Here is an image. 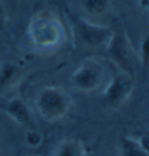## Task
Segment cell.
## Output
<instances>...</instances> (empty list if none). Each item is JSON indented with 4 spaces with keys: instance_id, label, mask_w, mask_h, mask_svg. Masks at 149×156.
I'll list each match as a JSON object with an SVG mask.
<instances>
[{
    "instance_id": "cell-11",
    "label": "cell",
    "mask_w": 149,
    "mask_h": 156,
    "mask_svg": "<svg viewBox=\"0 0 149 156\" xmlns=\"http://www.w3.org/2000/svg\"><path fill=\"white\" fill-rule=\"evenodd\" d=\"M83 11L92 18L103 16L112 7L111 0H80Z\"/></svg>"
},
{
    "instance_id": "cell-3",
    "label": "cell",
    "mask_w": 149,
    "mask_h": 156,
    "mask_svg": "<svg viewBox=\"0 0 149 156\" xmlns=\"http://www.w3.org/2000/svg\"><path fill=\"white\" fill-rule=\"evenodd\" d=\"M105 78L106 68L104 63L98 58H89L72 72L70 82L75 90L90 93L103 86Z\"/></svg>"
},
{
    "instance_id": "cell-2",
    "label": "cell",
    "mask_w": 149,
    "mask_h": 156,
    "mask_svg": "<svg viewBox=\"0 0 149 156\" xmlns=\"http://www.w3.org/2000/svg\"><path fill=\"white\" fill-rule=\"evenodd\" d=\"M35 107L40 117L49 122H56L68 115L72 107L70 93L59 86H45L35 99Z\"/></svg>"
},
{
    "instance_id": "cell-4",
    "label": "cell",
    "mask_w": 149,
    "mask_h": 156,
    "mask_svg": "<svg viewBox=\"0 0 149 156\" xmlns=\"http://www.w3.org/2000/svg\"><path fill=\"white\" fill-rule=\"evenodd\" d=\"M135 89L134 75L120 71L104 90V100L111 108H120L130 99Z\"/></svg>"
},
{
    "instance_id": "cell-15",
    "label": "cell",
    "mask_w": 149,
    "mask_h": 156,
    "mask_svg": "<svg viewBox=\"0 0 149 156\" xmlns=\"http://www.w3.org/2000/svg\"><path fill=\"white\" fill-rule=\"evenodd\" d=\"M32 156H39V155H32Z\"/></svg>"
},
{
    "instance_id": "cell-6",
    "label": "cell",
    "mask_w": 149,
    "mask_h": 156,
    "mask_svg": "<svg viewBox=\"0 0 149 156\" xmlns=\"http://www.w3.org/2000/svg\"><path fill=\"white\" fill-rule=\"evenodd\" d=\"M75 29L79 41L87 48L97 49L106 47L113 35V30L106 26L93 23L85 19L75 21Z\"/></svg>"
},
{
    "instance_id": "cell-8",
    "label": "cell",
    "mask_w": 149,
    "mask_h": 156,
    "mask_svg": "<svg viewBox=\"0 0 149 156\" xmlns=\"http://www.w3.org/2000/svg\"><path fill=\"white\" fill-rule=\"evenodd\" d=\"M119 154L120 156H149L147 136H121L119 140Z\"/></svg>"
},
{
    "instance_id": "cell-5",
    "label": "cell",
    "mask_w": 149,
    "mask_h": 156,
    "mask_svg": "<svg viewBox=\"0 0 149 156\" xmlns=\"http://www.w3.org/2000/svg\"><path fill=\"white\" fill-rule=\"evenodd\" d=\"M106 51L111 61L123 72L134 75V51L127 34L114 33L106 46Z\"/></svg>"
},
{
    "instance_id": "cell-12",
    "label": "cell",
    "mask_w": 149,
    "mask_h": 156,
    "mask_svg": "<svg viewBox=\"0 0 149 156\" xmlns=\"http://www.w3.org/2000/svg\"><path fill=\"white\" fill-rule=\"evenodd\" d=\"M147 48H148V37L144 36L140 42V48H139V61L143 68H147Z\"/></svg>"
},
{
    "instance_id": "cell-9",
    "label": "cell",
    "mask_w": 149,
    "mask_h": 156,
    "mask_svg": "<svg viewBox=\"0 0 149 156\" xmlns=\"http://www.w3.org/2000/svg\"><path fill=\"white\" fill-rule=\"evenodd\" d=\"M22 75L21 68L12 61H6L0 64V93L11 89L19 82Z\"/></svg>"
},
{
    "instance_id": "cell-10",
    "label": "cell",
    "mask_w": 149,
    "mask_h": 156,
    "mask_svg": "<svg viewBox=\"0 0 149 156\" xmlns=\"http://www.w3.org/2000/svg\"><path fill=\"white\" fill-rule=\"evenodd\" d=\"M54 156H87L84 143L78 139H64L55 148Z\"/></svg>"
},
{
    "instance_id": "cell-13",
    "label": "cell",
    "mask_w": 149,
    "mask_h": 156,
    "mask_svg": "<svg viewBox=\"0 0 149 156\" xmlns=\"http://www.w3.org/2000/svg\"><path fill=\"white\" fill-rule=\"evenodd\" d=\"M42 141V136L39 132L34 129H27V142L32 147H37Z\"/></svg>"
},
{
    "instance_id": "cell-14",
    "label": "cell",
    "mask_w": 149,
    "mask_h": 156,
    "mask_svg": "<svg viewBox=\"0 0 149 156\" xmlns=\"http://www.w3.org/2000/svg\"><path fill=\"white\" fill-rule=\"evenodd\" d=\"M6 20H7L6 9H5V6L2 5V2H1V0H0V29L5 27Z\"/></svg>"
},
{
    "instance_id": "cell-1",
    "label": "cell",
    "mask_w": 149,
    "mask_h": 156,
    "mask_svg": "<svg viewBox=\"0 0 149 156\" xmlns=\"http://www.w3.org/2000/svg\"><path fill=\"white\" fill-rule=\"evenodd\" d=\"M28 35L33 46L42 51H50L59 48L64 40L62 22L50 11H40L30 20Z\"/></svg>"
},
{
    "instance_id": "cell-7",
    "label": "cell",
    "mask_w": 149,
    "mask_h": 156,
    "mask_svg": "<svg viewBox=\"0 0 149 156\" xmlns=\"http://www.w3.org/2000/svg\"><path fill=\"white\" fill-rule=\"evenodd\" d=\"M0 110L2 111L7 117H9L14 122L25 127L27 129H34V120L29 106L21 98H12L4 101Z\"/></svg>"
}]
</instances>
